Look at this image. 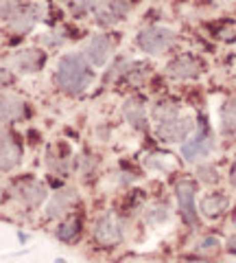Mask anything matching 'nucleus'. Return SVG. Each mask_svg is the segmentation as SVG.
I'll return each instance as SVG.
<instances>
[{
  "instance_id": "nucleus-1",
  "label": "nucleus",
  "mask_w": 236,
  "mask_h": 263,
  "mask_svg": "<svg viewBox=\"0 0 236 263\" xmlns=\"http://www.w3.org/2000/svg\"><path fill=\"white\" fill-rule=\"evenodd\" d=\"M92 70L88 66L85 57L83 55H66L61 57L59 66H57V75H55V81L63 92L68 95H81L85 92L88 88L92 84Z\"/></svg>"
},
{
  "instance_id": "nucleus-2",
  "label": "nucleus",
  "mask_w": 236,
  "mask_h": 263,
  "mask_svg": "<svg viewBox=\"0 0 236 263\" xmlns=\"http://www.w3.org/2000/svg\"><path fill=\"white\" fill-rule=\"evenodd\" d=\"M175 40V33L170 29H164V27H146L138 33V46L142 48L144 53L149 55H160L164 53L166 48L173 44Z\"/></svg>"
},
{
  "instance_id": "nucleus-3",
  "label": "nucleus",
  "mask_w": 236,
  "mask_h": 263,
  "mask_svg": "<svg viewBox=\"0 0 236 263\" xmlns=\"http://www.w3.org/2000/svg\"><path fill=\"white\" fill-rule=\"evenodd\" d=\"M94 239L101 246H116L123 241V221L114 213H105L94 224Z\"/></svg>"
},
{
  "instance_id": "nucleus-4",
  "label": "nucleus",
  "mask_w": 236,
  "mask_h": 263,
  "mask_svg": "<svg viewBox=\"0 0 236 263\" xmlns=\"http://www.w3.org/2000/svg\"><path fill=\"white\" fill-rule=\"evenodd\" d=\"M22 160V145L11 132L0 129V171H11Z\"/></svg>"
},
{
  "instance_id": "nucleus-5",
  "label": "nucleus",
  "mask_w": 236,
  "mask_h": 263,
  "mask_svg": "<svg viewBox=\"0 0 236 263\" xmlns=\"http://www.w3.org/2000/svg\"><path fill=\"white\" fill-rule=\"evenodd\" d=\"M11 191L24 206H29V209H35L46 200V186L42 182H37V180H22Z\"/></svg>"
},
{
  "instance_id": "nucleus-6",
  "label": "nucleus",
  "mask_w": 236,
  "mask_h": 263,
  "mask_svg": "<svg viewBox=\"0 0 236 263\" xmlns=\"http://www.w3.org/2000/svg\"><path fill=\"white\" fill-rule=\"evenodd\" d=\"M195 129V123L192 119H180V117H173L164 123L158 125V136L166 143H177V141H184L186 136Z\"/></svg>"
},
{
  "instance_id": "nucleus-7",
  "label": "nucleus",
  "mask_w": 236,
  "mask_h": 263,
  "mask_svg": "<svg viewBox=\"0 0 236 263\" xmlns=\"http://www.w3.org/2000/svg\"><path fill=\"white\" fill-rule=\"evenodd\" d=\"M212 147H214V141H212V136L208 134V129L206 127H201L197 134H195L190 141H186L182 145V156L186 160H197V158H206V156L212 152Z\"/></svg>"
},
{
  "instance_id": "nucleus-8",
  "label": "nucleus",
  "mask_w": 236,
  "mask_h": 263,
  "mask_svg": "<svg viewBox=\"0 0 236 263\" xmlns=\"http://www.w3.org/2000/svg\"><path fill=\"white\" fill-rule=\"evenodd\" d=\"M110 55H112V40L108 35H103V33L94 35L83 48V57L94 66H103L110 60Z\"/></svg>"
},
{
  "instance_id": "nucleus-9",
  "label": "nucleus",
  "mask_w": 236,
  "mask_h": 263,
  "mask_svg": "<svg viewBox=\"0 0 236 263\" xmlns=\"http://www.w3.org/2000/svg\"><path fill=\"white\" fill-rule=\"evenodd\" d=\"M177 193V204H180L182 217L188 221V224H195L197 221V209H195V184L188 182V180H182L175 186Z\"/></svg>"
},
{
  "instance_id": "nucleus-10",
  "label": "nucleus",
  "mask_w": 236,
  "mask_h": 263,
  "mask_svg": "<svg viewBox=\"0 0 236 263\" xmlns=\"http://www.w3.org/2000/svg\"><path fill=\"white\" fill-rule=\"evenodd\" d=\"M166 70H168L170 77L192 79V77H197L201 72V64L195 60L192 55H180V57H175V60L166 66Z\"/></svg>"
},
{
  "instance_id": "nucleus-11",
  "label": "nucleus",
  "mask_w": 236,
  "mask_h": 263,
  "mask_svg": "<svg viewBox=\"0 0 236 263\" xmlns=\"http://www.w3.org/2000/svg\"><path fill=\"white\" fill-rule=\"evenodd\" d=\"M129 11V5L125 0H108V5L101 7L96 13V22L101 24V27H110V24H116L118 20H123Z\"/></svg>"
},
{
  "instance_id": "nucleus-12",
  "label": "nucleus",
  "mask_w": 236,
  "mask_h": 263,
  "mask_svg": "<svg viewBox=\"0 0 236 263\" xmlns=\"http://www.w3.org/2000/svg\"><path fill=\"white\" fill-rule=\"evenodd\" d=\"M44 64V55L35 48H24L11 57V66L20 72H37Z\"/></svg>"
},
{
  "instance_id": "nucleus-13",
  "label": "nucleus",
  "mask_w": 236,
  "mask_h": 263,
  "mask_svg": "<svg viewBox=\"0 0 236 263\" xmlns=\"http://www.w3.org/2000/svg\"><path fill=\"white\" fill-rule=\"evenodd\" d=\"M24 114V101L13 92H0V121H15Z\"/></svg>"
},
{
  "instance_id": "nucleus-14",
  "label": "nucleus",
  "mask_w": 236,
  "mask_h": 263,
  "mask_svg": "<svg viewBox=\"0 0 236 263\" xmlns=\"http://www.w3.org/2000/svg\"><path fill=\"white\" fill-rule=\"evenodd\" d=\"M75 202V191H70V189H61V191H57L53 193V197L48 200V206H46V217H59L63 215L68 209H70V204Z\"/></svg>"
},
{
  "instance_id": "nucleus-15",
  "label": "nucleus",
  "mask_w": 236,
  "mask_h": 263,
  "mask_svg": "<svg viewBox=\"0 0 236 263\" xmlns=\"http://www.w3.org/2000/svg\"><path fill=\"white\" fill-rule=\"evenodd\" d=\"M230 206V197L223 193H210L201 200V213L206 217H219L221 213H225V209Z\"/></svg>"
},
{
  "instance_id": "nucleus-16",
  "label": "nucleus",
  "mask_w": 236,
  "mask_h": 263,
  "mask_svg": "<svg viewBox=\"0 0 236 263\" xmlns=\"http://www.w3.org/2000/svg\"><path fill=\"white\" fill-rule=\"evenodd\" d=\"M123 114L134 127H138V129L146 127V112H144V105L140 99H127L123 105Z\"/></svg>"
},
{
  "instance_id": "nucleus-17",
  "label": "nucleus",
  "mask_w": 236,
  "mask_h": 263,
  "mask_svg": "<svg viewBox=\"0 0 236 263\" xmlns=\"http://www.w3.org/2000/svg\"><path fill=\"white\" fill-rule=\"evenodd\" d=\"M221 132L225 136H236V99H230L221 110Z\"/></svg>"
},
{
  "instance_id": "nucleus-18",
  "label": "nucleus",
  "mask_w": 236,
  "mask_h": 263,
  "mask_svg": "<svg viewBox=\"0 0 236 263\" xmlns=\"http://www.w3.org/2000/svg\"><path fill=\"white\" fill-rule=\"evenodd\" d=\"M79 235H81V221L79 219H68L66 224H61L59 228H57V237L66 243L77 241Z\"/></svg>"
},
{
  "instance_id": "nucleus-19",
  "label": "nucleus",
  "mask_w": 236,
  "mask_h": 263,
  "mask_svg": "<svg viewBox=\"0 0 236 263\" xmlns=\"http://www.w3.org/2000/svg\"><path fill=\"white\" fill-rule=\"evenodd\" d=\"M153 117H156L158 123H164L168 119L177 117V105H173V103H160V105H156V110H153Z\"/></svg>"
},
{
  "instance_id": "nucleus-20",
  "label": "nucleus",
  "mask_w": 236,
  "mask_h": 263,
  "mask_svg": "<svg viewBox=\"0 0 236 263\" xmlns=\"http://www.w3.org/2000/svg\"><path fill=\"white\" fill-rule=\"evenodd\" d=\"M108 5V0H75V9H77V13H81V11H99L101 7H105Z\"/></svg>"
},
{
  "instance_id": "nucleus-21",
  "label": "nucleus",
  "mask_w": 236,
  "mask_h": 263,
  "mask_svg": "<svg viewBox=\"0 0 236 263\" xmlns=\"http://www.w3.org/2000/svg\"><path fill=\"white\" fill-rule=\"evenodd\" d=\"M197 174H199V178L203 180V182H208V184H214L217 180H219L217 169L212 167V164H203V167L197 169Z\"/></svg>"
},
{
  "instance_id": "nucleus-22",
  "label": "nucleus",
  "mask_w": 236,
  "mask_h": 263,
  "mask_svg": "<svg viewBox=\"0 0 236 263\" xmlns=\"http://www.w3.org/2000/svg\"><path fill=\"white\" fill-rule=\"evenodd\" d=\"M166 206H153L149 213H146V221L149 224H158V221H164L166 219Z\"/></svg>"
},
{
  "instance_id": "nucleus-23",
  "label": "nucleus",
  "mask_w": 236,
  "mask_h": 263,
  "mask_svg": "<svg viewBox=\"0 0 236 263\" xmlns=\"http://www.w3.org/2000/svg\"><path fill=\"white\" fill-rule=\"evenodd\" d=\"M219 248V239L217 237H206V239H203L201 243H199V252H214Z\"/></svg>"
},
{
  "instance_id": "nucleus-24",
  "label": "nucleus",
  "mask_w": 236,
  "mask_h": 263,
  "mask_svg": "<svg viewBox=\"0 0 236 263\" xmlns=\"http://www.w3.org/2000/svg\"><path fill=\"white\" fill-rule=\"evenodd\" d=\"M7 84H11V75H9V70L0 68V88L7 86Z\"/></svg>"
},
{
  "instance_id": "nucleus-25",
  "label": "nucleus",
  "mask_w": 236,
  "mask_h": 263,
  "mask_svg": "<svg viewBox=\"0 0 236 263\" xmlns=\"http://www.w3.org/2000/svg\"><path fill=\"white\" fill-rule=\"evenodd\" d=\"M230 182L236 186V162L232 164V169H230Z\"/></svg>"
},
{
  "instance_id": "nucleus-26",
  "label": "nucleus",
  "mask_w": 236,
  "mask_h": 263,
  "mask_svg": "<svg viewBox=\"0 0 236 263\" xmlns=\"http://www.w3.org/2000/svg\"><path fill=\"white\" fill-rule=\"evenodd\" d=\"M227 248H230L232 252H236V237H232V239L227 241Z\"/></svg>"
},
{
  "instance_id": "nucleus-27",
  "label": "nucleus",
  "mask_w": 236,
  "mask_h": 263,
  "mask_svg": "<svg viewBox=\"0 0 236 263\" xmlns=\"http://www.w3.org/2000/svg\"><path fill=\"white\" fill-rule=\"evenodd\" d=\"M3 3H9V0H0V5H3Z\"/></svg>"
}]
</instances>
